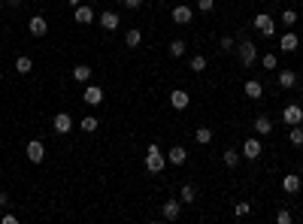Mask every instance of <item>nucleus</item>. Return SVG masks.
Returning a JSON list of instances; mask_svg holds the SVG:
<instances>
[{
    "instance_id": "obj_32",
    "label": "nucleus",
    "mask_w": 303,
    "mask_h": 224,
    "mask_svg": "<svg viewBox=\"0 0 303 224\" xmlns=\"http://www.w3.org/2000/svg\"><path fill=\"white\" fill-rule=\"evenodd\" d=\"M206 64H209V61H206L203 55H197V58H191V70H194V73H203V70H206Z\"/></svg>"
},
{
    "instance_id": "obj_35",
    "label": "nucleus",
    "mask_w": 303,
    "mask_h": 224,
    "mask_svg": "<svg viewBox=\"0 0 303 224\" xmlns=\"http://www.w3.org/2000/svg\"><path fill=\"white\" fill-rule=\"evenodd\" d=\"M219 46H222V52H231V49H234L237 42H234L231 36H222V39H219Z\"/></svg>"
},
{
    "instance_id": "obj_4",
    "label": "nucleus",
    "mask_w": 303,
    "mask_h": 224,
    "mask_svg": "<svg viewBox=\"0 0 303 224\" xmlns=\"http://www.w3.org/2000/svg\"><path fill=\"white\" fill-rule=\"evenodd\" d=\"M261 152H264V149H261V140H258V137H249V140L243 143V152H240V155H243L246 161H258Z\"/></svg>"
},
{
    "instance_id": "obj_40",
    "label": "nucleus",
    "mask_w": 303,
    "mask_h": 224,
    "mask_svg": "<svg viewBox=\"0 0 303 224\" xmlns=\"http://www.w3.org/2000/svg\"><path fill=\"white\" fill-rule=\"evenodd\" d=\"M118 3H124V0H118Z\"/></svg>"
},
{
    "instance_id": "obj_30",
    "label": "nucleus",
    "mask_w": 303,
    "mask_h": 224,
    "mask_svg": "<svg viewBox=\"0 0 303 224\" xmlns=\"http://www.w3.org/2000/svg\"><path fill=\"white\" fill-rule=\"evenodd\" d=\"M170 55H173V58H182V55H185V39H173V42H170Z\"/></svg>"
},
{
    "instance_id": "obj_34",
    "label": "nucleus",
    "mask_w": 303,
    "mask_h": 224,
    "mask_svg": "<svg viewBox=\"0 0 303 224\" xmlns=\"http://www.w3.org/2000/svg\"><path fill=\"white\" fill-rule=\"evenodd\" d=\"M234 212H237V218H246V215L252 212V206H249V203H237V206H234Z\"/></svg>"
},
{
    "instance_id": "obj_14",
    "label": "nucleus",
    "mask_w": 303,
    "mask_h": 224,
    "mask_svg": "<svg viewBox=\"0 0 303 224\" xmlns=\"http://www.w3.org/2000/svg\"><path fill=\"white\" fill-rule=\"evenodd\" d=\"M243 91H246L249 100H261V97H264V85H261L258 79H249V82L243 85Z\"/></svg>"
},
{
    "instance_id": "obj_39",
    "label": "nucleus",
    "mask_w": 303,
    "mask_h": 224,
    "mask_svg": "<svg viewBox=\"0 0 303 224\" xmlns=\"http://www.w3.org/2000/svg\"><path fill=\"white\" fill-rule=\"evenodd\" d=\"M6 203H9V197H6V194L0 191V206H6Z\"/></svg>"
},
{
    "instance_id": "obj_6",
    "label": "nucleus",
    "mask_w": 303,
    "mask_h": 224,
    "mask_svg": "<svg viewBox=\"0 0 303 224\" xmlns=\"http://www.w3.org/2000/svg\"><path fill=\"white\" fill-rule=\"evenodd\" d=\"M24 155H27L30 164H42V158H46V146H42L39 140H30L27 149H24Z\"/></svg>"
},
{
    "instance_id": "obj_37",
    "label": "nucleus",
    "mask_w": 303,
    "mask_h": 224,
    "mask_svg": "<svg viewBox=\"0 0 303 224\" xmlns=\"http://www.w3.org/2000/svg\"><path fill=\"white\" fill-rule=\"evenodd\" d=\"M124 6H127V9H140V6H143V0H124Z\"/></svg>"
},
{
    "instance_id": "obj_23",
    "label": "nucleus",
    "mask_w": 303,
    "mask_h": 224,
    "mask_svg": "<svg viewBox=\"0 0 303 224\" xmlns=\"http://www.w3.org/2000/svg\"><path fill=\"white\" fill-rule=\"evenodd\" d=\"M279 85H282V88H294V85H297V73H294V70H282V73H279Z\"/></svg>"
},
{
    "instance_id": "obj_19",
    "label": "nucleus",
    "mask_w": 303,
    "mask_h": 224,
    "mask_svg": "<svg viewBox=\"0 0 303 224\" xmlns=\"http://www.w3.org/2000/svg\"><path fill=\"white\" fill-rule=\"evenodd\" d=\"M255 133H261V137L273 133V121H270L267 115H258V118H255Z\"/></svg>"
},
{
    "instance_id": "obj_24",
    "label": "nucleus",
    "mask_w": 303,
    "mask_h": 224,
    "mask_svg": "<svg viewBox=\"0 0 303 224\" xmlns=\"http://www.w3.org/2000/svg\"><path fill=\"white\" fill-rule=\"evenodd\" d=\"M194 140H197V146H209V143H212V130H209V127H197V130H194Z\"/></svg>"
},
{
    "instance_id": "obj_33",
    "label": "nucleus",
    "mask_w": 303,
    "mask_h": 224,
    "mask_svg": "<svg viewBox=\"0 0 303 224\" xmlns=\"http://www.w3.org/2000/svg\"><path fill=\"white\" fill-rule=\"evenodd\" d=\"M291 221H294V215H291L288 209H279V212H276V224H291Z\"/></svg>"
},
{
    "instance_id": "obj_9",
    "label": "nucleus",
    "mask_w": 303,
    "mask_h": 224,
    "mask_svg": "<svg viewBox=\"0 0 303 224\" xmlns=\"http://www.w3.org/2000/svg\"><path fill=\"white\" fill-rule=\"evenodd\" d=\"M73 18H76V24H91L94 18H97V12H94V6H76L73 9Z\"/></svg>"
},
{
    "instance_id": "obj_27",
    "label": "nucleus",
    "mask_w": 303,
    "mask_h": 224,
    "mask_svg": "<svg viewBox=\"0 0 303 224\" xmlns=\"http://www.w3.org/2000/svg\"><path fill=\"white\" fill-rule=\"evenodd\" d=\"M276 64H279V58H276L273 52H267V55H261V67H264V70H276Z\"/></svg>"
},
{
    "instance_id": "obj_15",
    "label": "nucleus",
    "mask_w": 303,
    "mask_h": 224,
    "mask_svg": "<svg viewBox=\"0 0 303 224\" xmlns=\"http://www.w3.org/2000/svg\"><path fill=\"white\" fill-rule=\"evenodd\" d=\"M188 161V152L182 149V146H173L170 152H167V164H173V167H182Z\"/></svg>"
},
{
    "instance_id": "obj_20",
    "label": "nucleus",
    "mask_w": 303,
    "mask_h": 224,
    "mask_svg": "<svg viewBox=\"0 0 303 224\" xmlns=\"http://www.w3.org/2000/svg\"><path fill=\"white\" fill-rule=\"evenodd\" d=\"M15 70H18L21 76H27V73L33 70V58H27V55H18V58H15Z\"/></svg>"
},
{
    "instance_id": "obj_5",
    "label": "nucleus",
    "mask_w": 303,
    "mask_h": 224,
    "mask_svg": "<svg viewBox=\"0 0 303 224\" xmlns=\"http://www.w3.org/2000/svg\"><path fill=\"white\" fill-rule=\"evenodd\" d=\"M282 121H285L288 127L303 124V106H297V103H288V106L282 109Z\"/></svg>"
},
{
    "instance_id": "obj_26",
    "label": "nucleus",
    "mask_w": 303,
    "mask_h": 224,
    "mask_svg": "<svg viewBox=\"0 0 303 224\" xmlns=\"http://www.w3.org/2000/svg\"><path fill=\"white\" fill-rule=\"evenodd\" d=\"M179 200H182V203H194V200H197V188H194V185H185L182 194H179Z\"/></svg>"
},
{
    "instance_id": "obj_11",
    "label": "nucleus",
    "mask_w": 303,
    "mask_h": 224,
    "mask_svg": "<svg viewBox=\"0 0 303 224\" xmlns=\"http://www.w3.org/2000/svg\"><path fill=\"white\" fill-rule=\"evenodd\" d=\"M27 30H30V36H46V33H49V21H46L42 15H33L30 24H27Z\"/></svg>"
},
{
    "instance_id": "obj_10",
    "label": "nucleus",
    "mask_w": 303,
    "mask_h": 224,
    "mask_svg": "<svg viewBox=\"0 0 303 224\" xmlns=\"http://www.w3.org/2000/svg\"><path fill=\"white\" fill-rule=\"evenodd\" d=\"M255 27L261 30V36H273V15L258 12V15H255Z\"/></svg>"
},
{
    "instance_id": "obj_41",
    "label": "nucleus",
    "mask_w": 303,
    "mask_h": 224,
    "mask_svg": "<svg viewBox=\"0 0 303 224\" xmlns=\"http://www.w3.org/2000/svg\"><path fill=\"white\" fill-rule=\"evenodd\" d=\"M300 127H303V124H300Z\"/></svg>"
},
{
    "instance_id": "obj_1",
    "label": "nucleus",
    "mask_w": 303,
    "mask_h": 224,
    "mask_svg": "<svg viewBox=\"0 0 303 224\" xmlns=\"http://www.w3.org/2000/svg\"><path fill=\"white\" fill-rule=\"evenodd\" d=\"M164 167H167V155L152 143V146L146 149V170H149V173H161Z\"/></svg>"
},
{
    "instance_id": "obj_13",
    "label": "nucleus",
    "mask_w": 303,
    "mask_h": 224,
    "mask_svg": "<svg viewBox=\"0 0 303 224\" xmlns=\"http://www.w3.org/2000/svg\"><path fill=\"white\" fill-rule=\"evenodd\" d=\"M170 15H173V21H176V24H191V18H194V9H191V6H176Z\"/></svg>"
},
{
    "instance_id": "obj_16",
    "label": "nucleus",
    "mask_w": 303,
    "mask_h": 224,
    "mask_svg": "<svg viewBox=\"0 0 303 224\" xmlns=\"http://www.w3.org/2000/svg\"><path fill=\"white\" fill-rule=\"evenodd\" d=\"M161 212H164V218H167V221H176V218H179V212H182V200H167Z\"/></svg>"
},
{
    "instance_id": "obj_22",
    "label": "nucleus",
    "mask_w": 303,
    "mask_h": 224,
    "mask_svg": "<svg viewBox=\"0 0 303 224\" xmlns=\"http://www.w3.org/2000/svg\"><path fill=\"white\" fill-rule=\"evenodd\" d=\"M73 79H76V82H88V79H91V67H88V64H76V67H73Z\"/></svg>"
},
{
    "instance_id": "obj_25",
    "label": "nucleus",
    "mask_w": 303,
    "mask_h": 224,
    "mask_svg": "<svg viewBox=\"0 0 303 224\" xmlns=\"http://www.w3.org/2000/svg\"><path fill=\"white\" fill-rule=\"evenodd\" d=\"M222 158H225V167H231V170L240 164V152H237V149H225V155H222Z\"/></svg>"
},
{
    "instance_id": "obj_18",
    "label": "nucleus",
    "mask_w": 303,
    "mask_h": 224,
    "mask_svg": "<svg viewBox=\"0 0 303 224\" xmlns=\"http://www.w3.org/2000/svg\"><path fill=\"white\" fill-rule=\"evenodd\" d=\"M279 46H282V52H294V49L300 46V36H297V33H282Z\"/></svg>"
},
{
    "instance_id": "obj_2",
    "label": "nucleus",
    "mask_w": 303,
    "mask_h": 224,
    "mask_svg": "<svg viewBox=\"0 0 303 224\" xmlns=\"http://www.w3.org/2000/svg\"><path fill=\"white\" fill-rule=\"evenodd\" d=\"M237 55H240V64H243V67H255V64H258V58H261L252 39H243V42L237 46Z\"/></svg>"
},
{
    "instance_id": "obj_36",
    "label": "nucleus",
    "mask_w": 303,
    "mask_h": 224,
    "mask_svg": "<svg viewBox=\"0 0 303 224\" xmlns=\"http://www.w3.org/2000/svg\"><path fill=\"white\" fill-rule=\"evenodd\" d=\"M212 6H215V0H197V9H200V12H212Z\"/></svg>"
},
{
    "instance_id": "obj_12",
    "label": "nucleus",
    "mask_w": 303,
    "mask_h": 224,
    "mask_svg": "<svg viewBox=\"0 0 303 224\" xmlns=\"http://www.w3.org/2000/svg\"><path fill=\"white\" fill-rule=\"evenodd\" d=\"M82 97H85L88 106H100V103H103V88H100V85H88Z\"/></svg>"
},
{
    "instance_id": "obj_8",
    "label": "nucleus",
    "mask_w": 303,
    "mask_h": 224,
    "mask_svg": "<svg viewBox=\"0 0 303 224\" xmlns=\"http://www.w3.org/2000/svg\"><path fill=\"white\" fill-rule=\"evenodd\" d=\"M170 106H173L176 112L188 109V106H191V94H188V91H182V88H176V91L170 94Z\"/></svg>"
},
{
    "instance_id": "obj_21",
    "label": "nucleus",
    "mask_w": 303,
    "mask_h": 224,
    "mask_svg": "<svg viewBox=\"0 0 303 224\" xmlns=\"http://www.w3.org/2000/svg\"><path fill=\"white\" fill-rule=\"evenodd\" d=\"M124 42H127V49H137V46L143 42V30H137V27H131V30L124 33Z\"/></svg>"
},
{
    "instance_id": "obj_17",
    "label": "nucleus",
    "mask_w": 303,
    "mask_h": 224,
    "mask_svg": "<svg viewBox=\"0 0 303 224\" xmlns=\"http://www.w3.org/2000/svg\"><path fill=\"white\" fill-rule=\"evenodd\" d=\"M300 188H303V182L297 179V173H288V176L282 179V191H285V194H297Z\"/></svg>"
},
{
    "instance_id": "obj_7",
    "label": "nucleus",
    "mask_w": 303,
    "mask_h": 224,
    "mask_svg": "<svg viewBox=\"0 0 303 224\" xmlns=\"http://www.w3.org/2000/svg\"><path fill=\"white\" fill-rule=\"evenodd\" d=\"M97 21H100V27H103V30H118V24H121L118 12H112V9H103V12L97 15Z\"/></svg>"
},
{
    "instance_id": "obj_28",
    "label": "nucleus",
    "mask_w": 303,
    "mask_h": 224,
    "mask_svg": "<svg viewBox=\"0 0 303 224\" xmlns=\"http://www.w3.org/2000/svg\"><path fill=\"white\" fill-rule=\"evenodd\" d=\"M288 140H291V146H303V127L300 124H294V127L288 130Z\"/></svg>"
},
{
    "instance_id": "obj_38",
    "label": "nucleus",
    "mask_w": 303,
    "mask_h": 224,
    "mask_svg": "<svg viewBox=\"0 0 303 224\" xmlns=\"http://www.w3.org/2000/svg\"><path fill=\"white\" fill-rule=\"evenodd\" d=\"M3 224H18V218H15V215H9V212H6V215H3Z\"/></svg>"
},
{
    "instance_id": "obj_3",
    "label": "nucleus",
    "mask_w": 303,
    "mask_h": 224,
    "mask_svg": "<svg viewBox=\"0 0 303 224\" xmlns=\"http://www.w3.org/2000/svg\"><path fill=\"white\" fill-rule=\"evenodd\" d=\"M52 130H55L58 137H67V133L73 130V115H70V112H58L55 121H52Z\"/></svg>"
},
{
    "instance_id": "obj_29",
    "label": "nucleus",
    "mask_w": 303,
    "mask_h": 224,
    "mask_svg": "<svg viewBox=\"0 0 303 224\" xmlns=\"http://www.w3.org/2000/svg\"><path fill=\"white\" fill-rule=\"evenodd\" d=\"M282 24H285V27H294V24H297V9H285V12H282Z\"/></svg>"
},
{
    "instance_id": "obj_31",
    "label": "nucleus",
    "mask_w": 303,
    "mask_h": 224,
    "mask_svg": "<svg viewBox=\"0 0 303 224\" xmlns=\"http://www.w3.org/2000/svg\"><path fill=\"white\" fill-rule=\"evenodd\" d=\"M79 127H82L85 133H94V130H97V118H94V115H88V118H82V121H79Z\"/></svg>"
}]
</instances>
